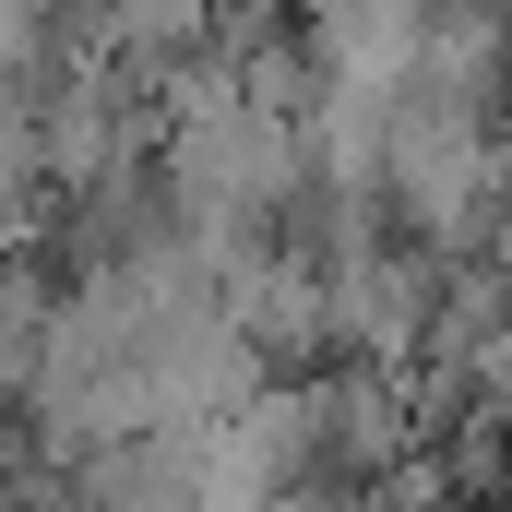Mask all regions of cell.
I'll return each mask as SVG.
<instances>
[{"label":"cell","instance_id":"cell-1","mask_svg":"<svg viewBox=\"0 0 512 512\" xmlns=\"http://www.w3.org/2000/svg\"><path fill=\"white\" fill-rule=\"evenodd\" d=\"M501 310H512V227H501Z\"/></svg>","mask_w":512,"mask_h":512}]
</instances>
